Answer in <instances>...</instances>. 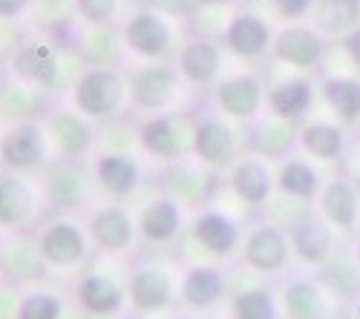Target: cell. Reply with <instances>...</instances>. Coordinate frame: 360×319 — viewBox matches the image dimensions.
<instances>
[{
	"label": "cell",
	"mask_w": 360,
	"mask_h": 319,
	"mask_svg": "<svg viewBox=\"0 0 360 319\" xmlns=\"http://www.w3.org/2000/svg\"><path fill=\"white\" fill-rule=\"evenodd\" d=\"M124 101V81L115 69H84L72 83V104L84 118H110Z\"/></svg>",
	"instance_id": "6da1fadb"
},
{
	"label": "cell",
	"mask_w": 360,
	"mask_h": 319,
	"mask_svg": "<svg viewBox=\"0 0 360 319\" xmlns=\"http://www.w3.org/2000/svg\"><path fill=\"white\" fill-rule=\"evenodd\" d=\"M49 156V138L46 130L35 121H12L0 133V164L9 172H32L44 167Z\"/></svg>",
	"instance_id": "7a4b0ae2"
},
{
	"label": "cell",
	"mask_w": 360,
	"mask_h": 319,
	"mask_svg": "<svg viewBox=\"0 0 360 319\" xmlns=\"http://www.w3.org/2000/svg\"><path fill=\"white\" fill-rule=\"evenodd\" d=\"M12 75L20 78L23 83L35 86V90H58L64 83L61 72V49L52 41H23L12 52Z\"/></svg>",
	"instance_id": "3957f363"
},
{
	"label": "cell",
	"mask_w": 360,
	"mask_h": 319,
	"mask_svg": "<svg viewBox=\"0 0 360 319\" xmlns=\"http://www.w3.org/2000/svg\"><path fill=\"white\" fill-rule=\"evenodd\" d=\"M46 138L55 144V150L64 158H78L93 144V130L84 121L81 112H52L46 121Z\"/></svg>",
	"instance_id": "277c9868"
},
{
	"label": "cell",
	"mask_w": 360,
	"mask_h": 319,
	"mask_svg": "<svg viewBox=\"0 0 360 319\" xmlns=\"http://www.w3.org/2000/svg\"><path fill=\"white\" fill-rule=\"evenodd\" d=\"M35 210V193L20 172H0V227H20Z\"/></svg>",
	"instance_id": "5b68a950"
},
{
	"label": "cell",
	"mask_w": 360,
	"mask_h": 319,
	"mask_svg": "<svg viewBox=\"0 0 360 319\" xmlns=\"http://www.w3.org/2000/svg\"><path fill=\"white\" fill-rule=\"evenodd\" d=\"M38 253L52 265H75L84 256V236L70 222H52L38 239Z\"/></svg>",
	"instance_id": "8992f818"
},
{
	"label": "cell",
	"mask_w": 360,
	"mask_h": 319,
	"mask_svg": "<svg viewBox=\"0 0 360 319\" xmlns=\"http://www.w3.org/2000/svg\"><path fill=\"white\" fill-rule=\"evenodd\" d=\"M124 43L141 55V57H159L167 43H170V32H167V26L162 23L159 15L153 12H139L133 15L127 23H124Z\"/></svg>",
	"instance_id": "52a82bcc"
},
{
	"label": "cell",
	"mask_w": 360,
	"mask_h": 319,
	"mask_svg": "<svg viewBox=\"0 0 360 319\" xmlns=\"http://www.w3.org/2000/svg\"><path fill=\"white\" fill-rule=\"evenodd\" d=\"M38 93L41 90H35V86L23 83L20 78L9 75L6 81H0V115H4L9 124L12 121H29L35 107L41 104Z\"/></svg>",
	"instance_id": "ba28073f"
},
{
	"label": "cell",
	"mask_w": 360,
	"mask_h": 319,
	"mask_svg": "<svg viewBox=\"0 0 360 319\" xmlns=\"http://www.w3.org/2000/svg\"><path fill=\"white\" fill-rule=\"evenodd\" d=\"M96 179H98V184H101L107 193H112V196H127V193L136 187L139 170H136V164H133L127 156L107 153V156H98V161H96Z\"/></svg>",
	"instance_id": "9c48e42d"
},
{
	"label": "cell",
	"mask_w": 360,
	"mask_h": 319,
	"mask_svg": "<svg viewBox=\"0 0 360 319\" xmlns=\"http://www.w3.org/2000/svg\"><path fill=\"white\" fill-rule=\"evenodd\" d=\"M228 43L236 55L254 57L268 46V26L254 15H239L228 29Z\"/></svg>",
	"instance_id": "30bf717a"
},
{
	"label": "cell",
	"mask_w": 360,
	"mask_h": 319,
	"mask_svg": "<svg viewBox=\"0 0 360 319\" xmlns=\"http://www.w3.org/2000/svg\"><path fill=\"white\" fill-rule=\"evenodd\" d=\"M277 55L288 64L309 67L320 57V43L309 29H285L277 38Z\"/></svg>",
	"instance_id": "8fae6325"
},
{
	"label": "cell",
	"mask_w": 360,
	"mask_h": 319,
	"mask_svg": "<svg viewBox=\"0 0 360 319\" xmlns=\"http://www.w3.org/2000/svg\"><path fill=\"white\" fill-rule=\"evenodd\" d=\"M93 236L101 247L107 250H118L130 242V219L118 210V208H107L93 219Z\"/></svg>",
	"instance_id": "7c38bea8"
},
{
	"label": "cell",
	"mask_w": 360,
	"mask_h": 319,
	"mask_svg": "<svg viewBox=\"0 0 360 319\" xmlns=\"http://www.w3.org/2000/svg\"><path fill=\"white\" fill-rule=\"evenodd\" d=\"M196 150L205 161H214V164H222L231 158L233 153V138L231 133L217 124V121H205L199 130H196Z\"/></svg>",
	"instance_id": "4fadbf2b"
},
{
	"label": "cell",
	"mask_w": 360,
	"mask_h": 319,
	"mask_svg": "<svg viewBox=\"0 0 360 319\" xmlns=\"http://www.w3.org/2000/svg\"><path fill=\"white\" fill-rule=\"evenodd\" d=\"M81 305L89 311V313H110L118 308L122 302V291L104 276H86L81 282Z\"/></svg>",
	"instance_id": "5bb4252c"
},
{
	"label": "cell",
	"mask_w": 360,
	"mask_h": 319,
	"mask_svg": "<svg viewBox=\"0 0 360 319\" xmlns=\"http://www.w3.org/2000/svg\"><path fill=\"white\" fill-rule=\"evenodd\" d=\"M217 67H219V55H217V46L205 43V41H196L191 43L185 52H182V72L196 81V83H205L217 75Z\"/></svg>",
	"instance_id": "9a60e30c"
},
{
	"label": "cell",
	"mask_w": 360,
	"mask_h": 319,
	"mask_svg": "<svg viewBox=\"0 0 360 319\" xmlns=\"http://www.w3.org/2000/svg\"><path fill=\"white\" fill-rule=\"evenodd\" d=\"M222 107L231 115H251L259 104V90H257V81L254 78H233L222 86L219 93Z\"/></svg>",
	"instance_id": "2e32d148"
},
{
	"label": "cell",
	"mask_w": 360,
	"mask_h": 319,
	"mask_svg": "<svg viewBox=\"0 0 360 319\" xmlns=\"http://www.w3.org/2000/svg\"><path fill=\"white\" fill-rule=\"evenodd\" d=\"M173 90V75L167 69H147L133 78V95L144 107H159Z\"/></svg>",
	"instance_id": "e0dca14e"
},
{
	"label": "cell",
	"mask_w": 360,
	"mask_h": 319,
	"mask_svg": "<svg viewBox=\"0 0 360 319\" xmlns=\"http://www.w3.org/2000/svg\"><path fill=\"white\" fill-rule=\"evenodd\" d=\"M46 187H49V198L58 208H72L84 193V179H81V172L75 167L67 164V167H58V170L49 172Z\"/></svg>",
	"instance_id": "ac0fdd59"
},
{
	"label": "cell",
	"mask_w": 360,
	"mask_h": 319,
	"mask_svg": "<svg viewBox=\"0 0 360 319\" xmlns=\"http://www.w3.org/2000/svg\"><path fill=\"white\" fill-rule=\"evenodd\" d=\"M360 18V0H320L317 23L326 32H340Z\"/></svg>",
	"instance_id": "d6986e66"
},
{
	"label": "cell",
	"mask_w": 360,
	"mask_h": 319,
	"mask_svg": "<svg viewBox=\"0 0 360 319\" xmlns=\"http://www.w3.org/2000/svg\"><path fill=\"white\" fill-rule=\"evenodd\" d=\"M326 98L338 109V115L343 121H354L360 115V83L338 78V81H328L326 83Z\"/></svg>",
	"instance_id": "ffe728a7"
},
{
	"label": "cell",
	"mask_w": 360,
	"mask_h": 319,
	"mask_svg": "<svg viewBox=\"0 0 360 319\" xmlns=\"http://www.w3.org/2000/svg\"><path fill=\"white\" fill-rule=\"evenodd\" d=\"M141 144L147 153L153 156H173L176 153V133H173V124L167 118H150L144 127H141Z\"/></svg>",
	"instance_id": "44dd1931"
},
{
	"label": "cell",
	"mask_w": 360,
	"mask_h": 319,
	"mask_svg": "<svg viewBox=\"0 0 360 319\" xmlns=\"http://www.w3.org/2000/svg\"><path fill=\"white\" fill-rule=\"evenodd\" d=\"M303 144L317 158H335L343 147V135H340V130L328 127V124H314L303 133Z\"/></svg>",
	"instance_id": "7402d4cb"
},
{
	"label": "cell",
	"mask_w": 360,
	"mask_h": 319,
	"mask_svg": "<svg viewBox=\"0 0 360 319\" xmlns=\"http://www.w3.org/2000/svg\"><path fill=\"white\" fill-rule=\"evenodd\" d=\"M311 101V93H309V83L303 81H291V83H283L280 90L271 95V107L280 112V115H300V112H306Z\"/></svg>",
	"instance_id": "603a6c76"
},
{
	"label": "cell",
	"mask_w": 360,
	"mask_h": 319,
	"mask_svg": "<svg viewBox=\"0 0 360 319\" xmlns=\"http://www.w3.org/2000/svg\"><path fill=\"white\" fill-rule=\"evenodd\" d=\"M133 299L139 308H159L167 302V282L159 273H139L133 279Z\"/></svg>",
	"instance_id": "cb8c5ba5"
},
{
	"label": "cell",
	"mask_w": 360,
	"mask_h": 319,
	"mask_svg": "<svg viewBox=\"0 0 360 319\" xmlns=\"http://www.w3.org/2000/svg\"><path fill=\"white\" fill-rule=\"evenodd\" d=\"M196 236H199L207 247H211V250H217V253H225V250L233 245V239H236L233 227H231L222 216H214V213H207V216L199 222Z\"/></svg>",
	"instance_id": "d4e9b609"
},
{
	"label": "cell",
	"mask_w": 360,
	"mask_h": 319,
	"mask_svg": "<svg viewBox=\"0 0 360 319\" xmlns=\"http://www.w3.org/2000/svg\"><path fill=\"white\" fill-rule=\"evenodd\" d=\"M233 184H236L239 196L248 201H262L268 193V176L259 164H243L233 172Z\"/></svg>",
	"instance_id": "484cf974"
},
{
	"label": "cell",
	"mask_w": 360,
	"mask_h": 319,
	"mask_svg": "<svg viewBox=\"0 0 360 319\" xmlns=\"http://www.w3.org/2000/svg\"><path fill=\"white\" fill-rule=\"evenodd\" d=\"M283 239L274 233V230H262V233L254 236L251 242V259L259 268H277L283 262Z\"/></svg>",
	"instance_id": "4316f807"
},
{
	"label": "cell",
	"mask_w": 360,
	"mask_h": 319,
	"mask_svg": "<svg viewBox=\"0 0 360 319\" xmlns=\"http://www.w3.org/2000/svg\"><path fill=\"white\" fill-rule=\"evenodd\" d=\"M15 319H61V302L52 294H29L20 299Z\"/></svg>",
	"instance_id": "83f0119b"
},
{
	"label": "cell",
	"mask_w": 360,
	"mask_h": 319,
	"mask_svg": "<svg viewBox=\"0 0 360 319\" xmlns=\"http://www.w3.org/2000/svg\"><path fill=\"white\" fill-rule=\"evenodd\" d=\"M176 208L167 205V201H159V205H153L147 213H144V233L150 239H167L173 233V227H176Z\"/></svg>",
	"instance_id": "f1b7e54d"
},
{
	"label": "cell",
	"mask_w": 360,
	"mask_h": 319,
	"mask_svg": "<svg viewBox=\"0 0 360 319\" xmlns=\"http://www.w3.org/2000/svg\"><path fill=\"white\" fill-rule=\"evenodd\" d=\"M219 287H222V282L214 271H196L188 282V299L196 302V305H207V302L217 299Z\"/></svg>",
	"instance_id": "f546056e"
},
{
	"label": "cell",
	"mask_w": 360,
	"mask_h": 319,
	"mask_svg": "<svg viewBox=\"0 0 360 319\" xmlns=\"http://www.w3.org/2000/svg\"><path fill=\"white\" fill-rule=\"evenodd\" d=\"M326 210L338 224H349L354 219V196L346 184H335L326 196Z\"/></svg>",
	"instance_id": "4dcf8cb0"
},
{
	"label": "cell",
	"mask_w": 360,
	"mask_h": 319,
	"mask_svg": "<svg viewBox=\"0 0 360 319\" xmlns=\"http://www.w3.org/2000/svg\"><path fill=\"white\" fill-rule=\"evenodd\" d=\"M283 187L288 190V193H297V196H309V193H314V187H317V176L306 167V164H300V161H294V164H288L285 170H283Z\"/></svg>",
	"instance_id": "1f68e13d"
},
{
	"label": "cell",
	"mask_w": 360,
	"mask_h": 319,
	"mask_svg": "<svg viewBox=\"0 0 360 319\" xmlns=\"http://www.w3.org/2000/svg\"><path fill=\"white\" fill-rule=\"evenodd\" d=\"M32 20L41 23V26H55V23H64L61 15L64 12H75V4L72 0H32Z\"/></svg>",
	"instance_id": "d6a6232c"
},
{
	"label": "cell",
	"mask_w": 360,
	"mask_h": 319,
	"mask_svg": "<svg viewBox=\"0 0 360 319\" xmlns=\"http://www.w3.org/2000/svg\"><path fill=\"white\" fill-rule=\"evenodd\" d=\"M75 15L89 26H104L115 15V0H72Z\"/></svg>",
	"instance_id": "836d02e7"
},
{
	"label": "cell",
	"mask_w": 360,
	"mask_h": 319,
	"mask_svg": "<svg viewBox=\"0 0 360 319\" xmlns=\"http://www.w3.org/2000/svg\"><path fill=\"white\" fill-rule=\"evenodd\" d=\"M271 313H274V308H271V302H268L265 294H245L236 302V316L239 319H271Z\"/></svg>",
	"instance_id": "e575fe53"
},
{
	"label": "cell",
	"mask_w": 360,
	"mask_h": 319,
	"mask_svg": "<svg viewBox=\"0 0 360 319\" xmlns=\"http://www.w3.org/2000/svg\"><path fill=\"white\" fill-rule=\"evenodd\" d=\"M326 245H328V236H326V230L317 227V224H306L297 236V247L303 250V256H309V259H320Z\"/></svg>",
	"instance_id": "d590c367"
},
{
	"label": "cell",
	"mask_w": 360,
	"mask_h": 319,
	"mask_svg": "<svg viewBox=\"0 0 360 319\" xmlns=\"http://www.w3.org/2000/svg\"><path fill=\"white\" fill-rule=\"evenodd\" d=\"M29 6H32V0H0V20L15 23L29 12Z\"/></svg>",
	"instance_id": "8d00e7d4"
},
{
	"label": "cell",
	"mask_w": 360,
	"mask_h": 319,
	"mask_svg": "<svg viewBox=\"0 0 360 319\" xmlns=\"http://www.w3.org/2000/svg\"><path fill=\"white\" fill-rule=\"evenodd\" d=\"M274 6L285 18H300V15H303L311 6V0H274Z\"/></svg>",
	"instance_id": "74e56055"
},
{
	"label": "cell",
	"mask_w": 360,
	"mask_h": 319,
	"mask_svg": "<svg viewBox=\"0 0 360 319\" xmlns=\"http://www.w3.org/2000/svg\"><path fill=\"white\" fill-rule=\"evenodd\" d=\"M346 52L352 55V61L360 67V29H354V32L346 38Z\"/></svg>",
	"instance_id": "f35d334b"
},
{
	"label": "cell",
	"mask_w": 360,
	"mask_h": 319,
	"mask_svg": "<svg viewBox=\"0 0 360 319\" xmlns=\"http://www.w3.org/2000/svg\"><path fill=\"white\" fill-rule=\"evenodd\" d=\"M153 6H159V9H165V12H182V9H188V0H150Z\"/></svg>",
	"instance_id": "ab89813d"
},
{
	"label": "cell",
	"mask_w": 360,
	"mask_h": 319,
	"mask_svg": "<svg viewBox=\"0 0 360 319\" xmlns=\"http://www.w3.org/2000/svg\"><path fill=\"white\" fill-rule=\"evenodd\" d=\"M211 4H219V0H211Z\"/></svg>",
	"instance_id": "60d3db41"
}]
</instances>
